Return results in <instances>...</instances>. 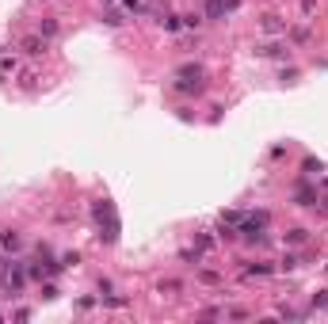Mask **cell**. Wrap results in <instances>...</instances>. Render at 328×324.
Segmentation results:
<instances>
[{
  "mask_svg": "<svg viewBox=\"0 0 328 324\" xmlns=\"http://www.w3.org/2000/svg\"><path fill=\"white\" fill-rule=\"evenodd\" d=\"M95 222H99V237L107 240V244H115V240H119V218H115V206L107 202V198H99V202H95Z\"/></svg>",
  "mask_w": 328,
  "mask_h": 324,
  "instance_id": "6da1fadb",
  "label": "cell"
},
{
  "mask_svg": "<svg viewBox=\"0 0 328 324\" xmlns=\"http://www.w3.org/2000/svg\"><path fill=\"white\" fill-rule=\"evenodd\" d=\"M176 92H183V95H199L202 92V84H199V80H176Z\"/></svg>",
  "mask_w": 328,
  "mask_h": 324,
  "instance_id": "7a4b0ae2",
  "label": "cell"
},
{
  "mask_svg": "<svg viewBox=\"0 0 328 324\" xmlns=\"http://www.w3.org/2000/svg\"><path fill=\"white\" fill-rule=\"evenodd\" d=\"M263 31H267V34H279V31H286L283 16H263Z\"/></svg>",
  "mask_w": 328,
  "mask_h": 324,
  "instance_id": "3957f363",
  "label": "cell"
},
{
  "mask_svg": "<svg viewBox=\"0 0 328 324\" xmlns=\"http://www.w3.org/2000/svg\"><path fill=\"white\" fill-rule=\"evenodd\" d=\"M180 80H199V84H202V65H183Z\"/></svg>",
  "mask_w": 328,
  "mask_h": 324,
  "instance_id": "277c9868",
  "label": "cell"
},
{
  "mask_svg": "<svg viewBox=\"0 0 328 324\" xmlns=\"http://www.w3.org/2000/svg\"><path fill=\"white\" fill-rule=\"evenodd\" d=\"M23 50L31 53V58H35V53H42L46 46H42V38H35V34H27V38H23Z\"/></svg>",
  "mask_w": 328,
  "mask_h": 324,
  "instance_id": "5b68a950",
  "label": "cell"
},
{
  "mask_svg": "<svg viewBox=\"0 0 328 324\" xmlns=\"http://www.w3.org/2000/svg\"><path fill=\"white\" fill-rule=\"evenodd\" d=\"M0 244L8 248V252H16V248H19V233H12V229H4V233H0Z\"/></svg>",
  "mask_w": 328,
  "mask_h": 324,
  "instance_id": "8992f818",
  "label": "cell"
},
{
  "mask_svg": "<svg viewBox=\"0 0 328 324\" xmlns=\"http://www.w3.org/2000/svg\"><path fill=\"white\" fill-rule=\"evenodd\" d=\"M16 58H0V77H12V73H16Z\"/></svg>",
  "mask_w": 328,
  "mask_h": 324,
  "instance_id": "52a82bcc",
  "label": "cell"
},
{
  "mask_svg": "<svg viewBox=\"0 0 328 324\" xmlns=\"http://www.w3.org/2000/svg\"><path fill=\"white\" fill-rule=\"evenodd\" d=\"M263 58H290V50H283V46H263Z\"/></svg>",
  "mask_w": 328,
  "mask_h": 324,
  "instance_id": "ba28073f",
  "label": "cell"
},
{
  "mask_svg": "<svg viewBox=\"0 0 328 324\" xmlns=\"http://www.w3.org/2000/svg\"><path fill=\"white\" fill-rule=\"evenodd\" d=\"M305 237H309L305 229H290V233H286V244H302Z\"/></svg>",
  "mask_w": 328,
  "mask_h": 324,
  "instance_id": "9c48e42d",
  "label": "cell"
},
{
  "mask_svg": "<svg viewBox=\"0 0 328 324\" xmlns=\"http://www.w3.org/2000/svg\"><path fill=\"white\" fill-rule=\"evenodd\" d=\"M302 172H305V176H317V172H320V160H313V156H305Z\"/></svg>",
  "mask_w": 328,
  "mask_h": 324,
  "instance_id": "30bf717a",
  "label": "cell"
},
{
  "mask_svg": "<svg viewBox=\"0 0 328 324\" xmlns=\"http://www.w3.org/2000/svg\"><path fill=\"white\" fill-rule=\"evenodd\" d=\"M244 271H248V275H271V267L267 263H248Z\"/></svg>",
  "mask_w": 328,
  "mask_h": 324,
  "instance_id": "8fae6325",
  "label": "cell"
},
{
  "mask_svg": "<svg viewBox=\"0 0 328 324\" xmlns=\"http://www.w3.org/2000/svg\"><path fill=\"white\" fill-rule=\"evenodd\" d=\"M309 38V27H294V42H305Z\"/></svg>",
  "mask_w": 328,
  "mask_h": 324,
  "instance_id": "7c38bea8",
  "label": "cell"
},
{
  "mask_svg": "<svg viewBox=\"0 0 328 324\" xmlns=\"http://www.w3.org/2000/svg\"><path fill=\"white\" fill-rule=\"evenodd\" d=\"M313 305H324V309H328V294H317V298H313Z\"/></svg>",
  "mask_w": 328,
  "mask_h": 324,
  "instance_id": "4fadbf2b",
  "label": "cell"
}]
</instances>
